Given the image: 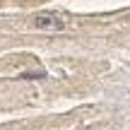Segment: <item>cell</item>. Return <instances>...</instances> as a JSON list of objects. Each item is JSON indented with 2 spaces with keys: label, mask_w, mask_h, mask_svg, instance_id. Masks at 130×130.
I'll return each mask as SVG.
<instances>
[{
  "label": "cell",
  "mask_w": 130,
  "mask_h": 130,
  "mask_svg": "<svg viewBox=\"0 0 130 130\" xmlns=\"http://www.w3.org/2000/svg\"><path fill=\"white\" fill-rule=\"evenodd\" d=\"M31 24L36 29H43V31H63L65 29V22L56 14H36Z\"/></svg>",
  "instance_id": "obj_1"
},
{
  "label": "cell",
  "mask_w": 130,
  "mask_h": 130,
  "mask_svg": "<svg viewBox=\"0 0 130 130\" xmlns=\"http://www.w3.org/2000/svg\"><path fill=\"white\" fill-rule=\"evenodd\" d=\"M19 77H22V79H43L46 72H43V70H36V72H22Z\"/></svg>",
  "instance_id": "obj_2"
}]
</instances>
